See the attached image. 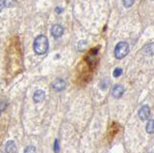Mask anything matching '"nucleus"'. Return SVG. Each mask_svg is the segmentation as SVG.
<instances>
[{
  "label": "nucleus",
  "instance_id": "obj_9",
  "mask_svg": "<svg viewBox=\"0 0 154 153\" xmlns=\"http://www.w3.org/2000/svg\"><path fill=\"white\" fill-rule=\"evenodd\" d=\"M146 130L148 134H152L154 132V121H149L146 124Z\"/></svg>",
  "mask_w": 154,
  "mask_h": 153
},
{
  "label": "nucleus",
  "instance_id": "obj_3",
  "mask_svg": "<svg viewBox=\"0 0 154 153\" xmlns=\"http://www.w3.org/2000/svg\"><path fill=\"white\" fill-rule=\"evenodd\" d=\"M150 116V109L147 106V105H144L143 106L139 111V117L142 121H146V119Z\"/></svg>",
  "mask_w": 154,
  "mask_h": 153
},
{
  "label": "nucleus",
  "instance_id": "obj_16",
  "mask_svg": "<svg viewBox=\"0 0 154 153\" xmlns=\"http://www.w3.org/2000/svg\"><path fill=\"white\" fill-rule=\"evenodd\" d=\"M55 12L57 13V14H61L62 12H63V10L60 8V7H57L56 9H55Z\"/></svg>",
  "mask_w": 154,
  "mask_h": 153
},
{
  "label": "nucleus",
  "instance_id": "obj_1",
  "mask_svg": "<svg viewBox=\"0 0 154 153\" xmlns=\"http://www.w3.org/2000/svg\"><path fill=\"white\" fill-rule=\"evenodd\" d=\"M33 48L35 53L38 55H43L46 53V51L48 49V40L45 36L41 35L38 36L35 41H34Z\"/></svg>",
  "mask_w": 154,
  "mask_h": 153
},
{
  "label": "nucleus",
  "instance_id": "obj_15",
  "mask_svg": "<svg viewBox=\"0 0 154 153\" xmlns=\"http://www.w3.org/2000/svg\"><path fill=\"white\" fill-rule=\"evenodd\" d=\"M86 44V41H80L79 44H78V49L80 50V51H83V44Z\"/></svg>",
  "mask_w": 154,
  "mask_h": 153
},
{
  "label": "nucleus",
  "instance_id": "obj_14",
  "mask_svg": "<svg viewBox=\"0 0 154 153\" xmlns=\"http://www.w3.org/2000/svg\"><path fill=\"white\" fill-rule=\"evenodd\" d=\"M54 152L55 153H60V145H59V141H58V139H56L55 142H54Z\"/></svg>",
  "mask_w": 154,
  "mask_h": 153
},
{
  "label": "nucleus",
  "instance_id": "obj_5",
  "mask_svg": "<svg viewBox=\"0 0 154 153\" xmlns=\"http://www.w3.org/2000/svg\"><path fill=\"white\" fill-rule=\"evenodd\" d=\"M64 34V28L59 24L53 25L51 28V35L54 38H60Z\"/></svg>",
  "mask_w": 154,
  "mask_h": 153
},
{
  "label": "nucleus",
  "instance_id": "obj_7",
  "mask_svg": "<svg viewBox=\"0 0 154 153\" xmlns=\"http://www.w3.org/2000/svg\"><path fill=\"white\" fill-rule=\"evenodd\" d=\"M45 98V93L43 92V90H36L35 93H34V95H33V99H34V101H35L36 103L42 101Z\"/></svg>",
  "mask_w": 154,
  "mask_h": 153
},
{
  "label": "nucleus",
  "instance_id": "obj_10",
  "mask_svg": "<svg viewBox=\"0 0 154 153\" xmlns=\"http://www.w3.org/2000/svg\"><path fill=\"white\" fill-rule=\"evenodd\" d=\"M17 0H4L3 3H4V6L5 7H13L14 4H16Z\"/></svg>",
  "mask_w": 154,
  "mask_h": 153
},
{
  "label": "nucleus",
  "instance_id": "obj_11",
  "mask_svg": "<svg viewBox=\"0 0 154 153\" xmlns=\"http://www.w3.org/2000/svg\"><path fill=\"white\" fill-rule=\"evenodd\" d=\"M122 69H120V68H117L114 70V72H113V76H114V77H116V78L119 77V76L122 75Z\"/></svg>",
  "mask_w": 154,
  "mask_h": 153
},
{
  "label": "nucleus",
  "instance_id": "obj_2",
  "mask_svg": "<svg viewBox=\"0 0 154 153\" xmlns=\"http://www.w3.org/2000/svg\"><path fill=\"white\" fill-rule=\"evenodd\" d=\"M129 44L126 41H120L115 47V57L117 59H122L128 54Z\"/></svg>",
  "mask_w": 154,
  "mask_h": 153
},
{
  "label": "nucleus",
  "instance_id": "obj_17",
  "mask_svg": "<svg viewBox=\"0 0 154 153\" xmlns=\"http://www.w3.org/2000/svg\"><path fill=\"white\" fill-rule=\"evenodd\" d=\"M3 8H4V3L2 0H0V12L3 10Z\"/></svg>",
  "mask_w": 154,
  "mask_h": 153
},
{
  "label": "nucleus",
  "instance_id": "obj_8",
  "mask_svg": "<svg viewBox=\"0 0 154 153\" xmlns=\"http://www.w3.org/2000/svg\"><path fill=\"white\" fill-rule=\"evenodd\" d=\"M16 150V145H14V141H9L7 142L6 145H5V151L6 153H14Z\"/></svg>",
  "mask_w": 154,
  "mask_h": 153
},
{
  "label": "nucleus",
  "instance_id": "obj_13",
  "mask_svg": "<svg viewBox=\"0 0 154 153\" xmlns=\"http://www.w3.org/2000/svg\"><path fill=\"white\" fill-rule=\"evenodd\" d=\"M23 153H37V150L34 146H27Z\"/></svg>",
  "mask_w": 154,
  "mask_h": 153
},
{
  "label": "nucleus",
  "instance_id": "obj_4",
  "mask_svg": "<svg viewBox=\"0 0 154 153\" xmlns=\"http://www.w3.org/2000/svg\"><path fill=\"white\" fill-rule=\"evenodd\" d=\"M52 89L56 90V92H61V90H63L65 88H66V82L65 80L63 79H56L54 82L52 83Z\"/></svg>",
  "mask_w": 154,
  "mask_h": 153
},
{
  "label": "nucleus",
  "instance_id": "obj_6",
  "mask_svg": "<svg viewBox=\"0 0 154 153\" xmlns=\"http://www.w3.org/2000/svg\"><path fill=\"white\" fill-rule=\"evenodd\" d=\"M124 93V88L120 85H116L114 86V88L112 90V94L113 96L116 98H119L122 96V94Z\"/></svg>",
  "mask_w": 154,
  "mask_h": 153
},
{
  "label": "nucleus",
  "instance_id": "obj_18",
  "mask_svg": "<svg viewBox=\"0 0 154 153\" xmlns=\"http://www.w3.org/2000/svg\"><path fill=\"white\" fill-rule=\"evenodd\" d=\"M0 114H1V110H0Z\"/></svg>",
  "mask_w": 154,
  "mask_h": 153
},
{
  "label": "nucleus",
  "instance_id": "obj_12",
  "mask_svg": "<svg viewBox=\"0 0 154 153\" xmlns=\"http://www.w3.org/2000/svg\"><path fill=\"white\" fill-rule=\"evenodd\" d=\"M122 2H123V5L125 8H129L134 4L135 0H122Z\"/></svg>",
  "mask_w": 154,
  "mask_h": 153
}]
</instances>
